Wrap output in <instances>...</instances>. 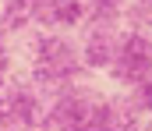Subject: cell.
Instances as JSON below:
<instances>
[{
  "label": "cell",
  "instance_id": "cell-5",
  "mask_svg": "<svg viewBox=\"0 0 152 131\" xmlns=\"http://www.w3.org/2000/svg\"><path fill=\"white\" fill-rule=\"evenodd\" d=\"M7 75H11V50L0 43V85L7 82Z\"/></svg>",
  "mask_w": 152,
  "mask_h": 131
},
{
  "label": "cell",
  "instance_id": "cell-4",
  "mask_svg": "<svg viewBox=\"0 0 152 131\" xmlns=\"http://www.w3.org/2000/svg\"><path fill=\"white\" fill-rule=\"evenodd\" d=\"M134 106H138V110H152V78L138 82V92H134Z\"/></svg>",
  "mask_w": 152,
  "mask_h": 131
},
{
  "label": "cell",
  "instance_id": "cell-3",
  "mask_svg": "<svg viewBox=\"0 0 152 131\" xmlns=\"http://www.w3.org/2000/svg\"><path fill=\"white\" fill-rule=\"evenodd\" d=\"M117 57V46L113 39L106 36V32H96L92 39H88V46H85V64H92V67H110Z\"/></svg>",
  "mask_w": 152,
  "mask_h": 131
},
{
  "label": "cell",
  "instance_id": "cell-2",
  "mask_svg": "<svg viewBox=\"0 0 152 131\" xmlns=\"http://www.w3.org/2000/svg\"><path fill=\"white\" fill-rule=\"evenodd\" d=\"M39 110V99L28 89L14 85L7 96H0V128H11V124H32Z\"/></svg>",
  "mask_w": 152,
  "mask_h": 131
},
{
  "label": "cell",
  "instance_id": "cell-1",
  "mask_svg": "<svg viewBox=\"0 0 152 131\" xmlns=\"http://www.w3.org/2000/svg\"><path fill=\"white\" fill-rule=\"evenodd\" d=\"M113 78H124V82H145L152 78V39L142 36V32H131L117 43V57L110 64Z\"/></svg>",
  "mask_w": 152,
  "mask_h": 131
}]
</instances>
